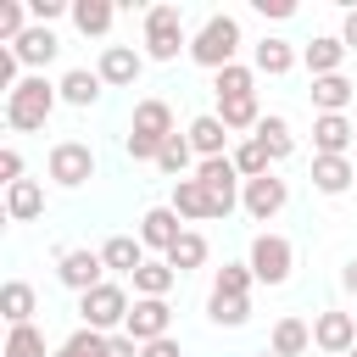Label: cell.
I'll return each instance as SVG.
<instances>
[{"label": "cell", "instance_id": "6da1fadb", "mask_svg": "<svg viewBox=\"0 0 357 357\" xmlns=\"http://www.w3.org/2000/svg\"><path fill=\"white\" fill-rule=\"evenodd\" d=\"M173 134H178V128H173V106H167L162 95H145V100H134V117H128V139H123V151H128V162H156L162 145H167Z\"/></svg>", "mask_w": 357, "mask_h": 357}, {"label": "cell", "instance_id": "7a4b0ae2", "mask_svg": "<svg viewBox=\"0 0 357 357\" xmlns=\"http://www.w3.org/2000/svg\"><path fill=\"white\" fill-rule=\"evenodd\" d=\"M56 106H61V89H56L45 73H28V78L6 95V128H11V134H39Z\"/></svg>", "mask_w": 357, "mask_h": 357}, {"label": "cell", "instance_id": "3957f363", "mask_svg": "<svg viewBox=\"0 0 357 357\" xmlns=\"http://www.w3.org/2000/svg\"><path fill=\"white\" fill-rule=\"evenodd\" d=\"M240 17H229V11H212L195 33H190V61L195 67H206V73H223V67H234L240 61Z\"/></svg>", "mask_w": 357, "mask_h": 357}, {"label": "cell", "instance_id": "277c9868", "mask_svg": "<svg viewBox=\"0 0 357 357\" xmlns=\"http://www.w3.org/2000/svg\"><path fill=\"white\" fill-rule=\"evenodd\" d=\"M139 50H145V61H178V56H190V28H184V11H178V6H145V22H139Z\"/></svg>", "mask_w": 357, "mask_h": 357}, {"label": "cell", "instance_id": "5b68a950", "mask_svg": "<svg viewBox=\"0 0 357 357\" xmlns=\"http://www.w3.org/2000/svg\"><path fill=\"white\" fill-rule=\"evenodd\" d=\"M128 312H134V301H128V290L112 284V279L95 284L89 296H78V318H84V329H95V335H123Z\"/></svg>", "mask_w": 357, "mask_h": 357}, {"label": "cell", "instance_id": "8992f818", "mask_svg": "<svg viewBox=\"0 0 357 357\" xmlns=\"http://www.w3.org/2000/svg\"><path fill=\"white\" fill-rule=\"evenodd\" d=\"M45 178H50L56 190L89 184V178H95V151H89L84 139H56V145L45 151Z\"/></svg>", "mask_w": 357, "mask_h": 357}, {"label": "cell", "instance_id": "52a82bcc", "mask_svg": "<svg viewBox=\"0 0 357 357\" xmlns=\"http://www.w3.org/2000/svg\"><path fill=\"white\" fill-rule=\"evenodd\" d=\"M245 268L257 273V284H284L290 268H296V245H290L284 234L262 229V234L251 240V251H245Z\"/></svg>", "mask_w": 357, "mask_h": 357}, {"label": "cell", "instance_id": "ba28073f", "mask_svg": "<svg viewBox=\"0 0 357 357\" xmlns=\"http://www.w3.org/2000/svg\"><path fill=\"white\" fill-rule=\"evenodd\" d=\"M195 178L206 184V195H212L218 218H229V212L240 206V190H245V178H240L234 156H212V162H195Z\"/></svg>", "mask_w": 357, "mask_h": 357}, {"label": "cell", "instance_id": "9c48e42d", "mask_svg": "<svg viewBox=\"0 0 357 357\" xmlns=\"http://www.w3.org/2000/svg\"><path fill=\"white\" fill-rule=\"evenodd\" d=\"M56 279H61L73 296H89L95 284H106V262H100V251H89V245H67V251H56Z\"/></svg>", "mask_w": 357, "mask_h": 357}, {"label": "cell", "instance_id": "30bf717a", "mask_svg": "<svg viewBox=\"0 0 357 357\" xmlns=\"http://www.w3.org/2000/svg\"><path fill=\"white\" fill-rule=\"evenodd\" d=\"M240 206H245V218H251V223H273V218L290 206V184H284L279 173L245 178V190H240Z\"/></svg>", "mask_w": 357, "mask_h": 357}, {"label": "cell", "instance_id": "8fae6325", "mask_svg": "<svg viewBox=\"0 0 357 357\" xmlns=\"http://www.w3.org/2000/svg\"><path fill=\"white\" fill-rule=\"evenodd\" d=\"M312 346H318L324 357H346V351H357V312L324 307V312L312 318Z\"/></svg>", "mask_w": 357, "mask_h": 357}, {"label": "cell", "instance_id": "7c38bea8", "mask_svg": "<svg viewBox=\"0 0 357 357\" xmlns=\"http://www.w3.org/2000/svg\"><path fill=\"white\" fill-rule=\"evenodd\" d=\"M95 73H100L106 89H134L139 73H145V50H134V45H100Z\"/></svg>", "mask_w": 357, "mask_h": 357}, {"label": "cell", "instance_id": "4fadbf2b", "mask_svg": "<svg viewBox=\"0 0 357 357\" xmlns=\"http://www.w3.org/2000/svg\"><path fill=\"white\" fill-rule=\"evenodd\" d=\"M123 335H134L139 346H151V340L173 335V307H167V301H156V296H134V312H128Z\"/></svg>", "mask_w": 357, "mask_h": 357}, {"label": "cell", "instance_id": "5bb4252c", "mask_svg": "<svg viewBox=\"0 0 357 357\" xmlns=\"http://www.w3.org/2000/svg\"><path fill=\"white\" fill-rule=\"evenodd\" d=\"M190 223L173 212V206H151L145 218H139V245L145 251H156V257H167L173 245H178V234H184Z\"/></svg>", "mask_w": 357, "mask_h": 357}, {"label": "cell", "instance_id": "9a60e30c", "mask_svg": "<svg viewBox=\"0 0 357 357\" xmlns=\"http://www.w3.org/2000/svg\"><path fill=\"white\" fill-rule=\"evenodd\" d=\"M184 139H190V151H195V162H212V156H229V128H223V117H218V112H201V117H190V128H184Z\"/></svg>", "mask_w": 357, "mask_h": 357}, {"label": "cell", "instance_id": "2e32d148", "mask_svg": "<svg viewBox=\"0 0 357 357\" xmlns=\"http://www.w3.org/2000/svg\"><path fill=\"white\" fill-rule=\"evenodd\" d=\"M11 50H17V61H22L28 73H45V67H50V61L61 56V39H56V28L33 22V28H28V33H22V39L11 45Z\"/></svg>", "mask_w": 357, "mask_h": 357}, {"label": "cell", "instance_id": "e0dca14e", "mask_svg": "<svg viewBox=\"0 0 357 357\" xmlns=\"http://www.w3.org/2000/svg\"><path fill=\"white\" fill-rule=\"evenodd\" d=\"M357 123L351 117H312V156H351Z\"/></svg>", "mask_w": 357, "mask_h": 357}, {"label": "cell", "instance_id": "ac0fdd59", "mask_svg": "<svg viewBox=\"0 0 357 357\" xmlns=\"http://www.w3.org/2000/svg\"><path fill=\"white\" fill-rule=\"evenodd\" d=\"M346 56H351V50H346V39H340V33H318L312 45H301V67H307L312 78L340 73V67H346Z\"/></svg>", "mask_w": 357, "mask_h": 357}, {"label": "cell", "instance_id": "d6986e66", "mask_svg": "<svg viewBox=\"0 0 357 357\" xmlns=\"http://www.w3.org/2000/svg\"><path fill=\"white\" fill-rule=\"evenodd\" d=\"M312 190H318V195H346V190H357V162H351V156H312Z\"/></svg>", "mask_w": 357, "mask_h": 357}, {"label": "cell", "instance_id": "ffe728a7", "mask_svg": "<svg viewBox=\"0 0 357 357\" xmlns=\"http://www.w3.org/2000/svg\"><path fill=\"white\" fill-rule=\"evenodd\" d=\"M167 206H173L184 223H212V218H218V206H212V195H206V184H201L195 173L173 184V201H167Z\"/></svg>", "mask_w": 357, "mask_h": 357}, {"label": "cell", "instance_id": "44dd1931", "mask_svg": "<svg viewBox=\"0 0 357 357\" xmlns=\"http://www.w3.org/2000/svg\"><path fill=\"white\" fill-rule=\"evenodd\" d=\"M100 262H106V273H123V279H134V273L151 262V251L139 245V234H112V240L100 245Z\"/></svg>", "mask_w": 357, "mask_h": 357}, {"label": "cell", "instance_id": "7402d4cb", "mask_svg": "<svg viewBox=\"0 0 357 357\" xmlns=\"http://www.w3.org/2000/svg\"><path fill=\"white\" fill-rule=\"evenodd\" d=\"M56 89H61V106H78V112H89L95 100H100V73L95 67H67L61 78H56Z\"/></svg>", "mask_w": 357, "mask_h": 357}, {"label": "cell", "instance_id": "603a6c76", "mask_svg": "<svg viewBox=\"0 0 357 357\" xmlns=\"http://www.w3.org/2000/svg\"><path fill=\"white\" fill-rule=\"evenodd\" d=\"M307 95H312V112H318V117H346V106H351L357 89H351L346 73H329V78H312Z\"/></svg>", "mask_w": 357, "mask_h": 357}, {"label": "cell", "instance_id": "cb8c5ba5", "mask_svg": "<svg viewBox=\"0 0 357 357\" xmlns=\"http://www.w3.org/2000/svg\"><path fill=\"white\" fill-rule=\"evenodd\" d=\"M296 61H301V50H296L290 39H279V33L257 39V50H251V67H257V73H268V78H284Z\"/></svg>", "mask_w": 357, "mask_h": 357}, {"label": "cell", "instance_id": "d4e9b609", "mask_svg": "<svg viewBox=\"0 0 357 357\" xmlns=\"http://www.w3.org/2000/svg\"><path fill=\"white\" fill-rule=\"evenodd\" d=\"M307 346H312V324L296 318V312H284V318L268 329V351H273V357H301Z\"/></svg>", "mask_w": 357, "mask_h": 357}, {"label": "cell", "instance_id": "484cf974", "mask_svg": "<svg viewBox=\"0 0 357 357\" xmlns=\"http://www.w3.org/2000/svg\"><path fill=\"white\" fill-rule=\"evenodd\" d=\"M112 22H117V6L112 0H73V28L84 39H106Z\"/></svg>", "mask_w": 357, "mask_h": 357}, {"label": "cell", "instance_id": "4316f807", "mask_svg": "<svg viewBox=\"0 0 357 357\" xmlns=\"http://www.w3.org/2000/svg\"><path fill=\"white\" fill-rule=\"evenodd\" d=\"M45 212V184L39 178H17L11 190H6V218L11 223H33Z\"/></svg>", "mask_w": 357, "mask_h": 357}, {"label": "cell", "instance_id": "83f0119b", "mask_svg": "<svg viewBox=\"0 0 357 357\" xmlns=\"http://www.w3.org/2000/svg\"><path fill=\"white\" fill-rule=\"evenodd\" d=\"M218 117H223V128H229V134H245V139H251V134H257V123H262L268 112L257 106V95H234V100H218Z\"/></svg>", "mask_w": 357, "mask_h": 357}, {"label": "cell", "instance_id": "f1b7e54d", "mask_svg": "<svg viewBox=\"0 0 357 357\" xmlns=\"http://www.w3.org/2000/svg\"><path fill=\"white\" fill-rule=\"evenodd\" d=\"M0 312H6L11 329H17V324H33V312H39L33 284H28V279H6V290H0Z\"/></svg>", "mask_w": 357, "mask_h": 357}, {"label": "cell", "instance_id": "f546056e", "mask_svg": "<svg viewBox=\"0 0 357 357\" xmlns=\"http://www.w3.org/2000/svg\"><path fill=\"white\" fill-rule=\"evenodd\" d=\"M251 139H262V151L273 156V167H279V162H284V156L296 151V134H290V117H279V112H268V117L257 123V134H251Z\"/></svg>", "mask_w": 357, "mask_h": 357}, {"label": "cell", "instance_id": "4dcf8cb0", "mask_svg": "<svg viewBox=\"0 0 357 357\" xmlns=\"http://www.w3.org/2000/svg\"><path fill=\"white\" fill-rule=\"evenodd\" d=\"M206 257H212L206 234H201V229H184L178 245L167 251V268H173V273H195V268H206Z\"/></svg>", "mask_w": 357, "mask_h": 357}, {"label": "cell", "instance_id": "1f68e13d", "mask_svg": "<svg viewBox=\"0 0 357 357\" xmlns=\"http://www.w3.org/2000/svg\"><path fill=\"white\" fill-rule=\"evenodd\" d=\"M173 284H178V273L167 268V257H151V262L134 273V296H156V301H167Z\"/></svg>", "mask_w": 357, "mask_h": 357}, {"label": "cell", "instance_id": "d6a6232c", "mask_svg": "<svg viewBox=\"0 0 357 357\" xmlns=\"http://www.w3.org/2000/svg\"><path fill=\"white\" fill-rule=\"evenodd\" d=\"M212 95H218V100H234V95H257V67L234 61V67L212 73Z\"/></svg>", "mask_w": 357, "mask_h": 357}, {"label": "cell", "instance_id": "836d02e7", "mask_svg": "<svg viewBox=\"0 0 357 357\" xmlns=\"http://www.w3.org/2000/svg\"><path fill=\"white\" fill-rule=\"evenodd\" d=\"M0 357H56V351H45V329L39 324H17V329H6Z\"/></svg>", "mask_w": 357, "mask_h": 357}, {"label": "cell", "instance_id": "e575fe53", "mask_svg": "<svg viewBox=\"0 0 357 357\" xmlns=\"http://www.w3.org/2000/svg\"><path fill=\"white\" fill-rule=\"evenodd\" d=\"M156 167H162V173H167L173 184H178V178H190V173H195V151H190V139H184V134H173V139L162 145Z\"/></svg>", "mask_w": 357, "mask_h": 357}, {"label": "cell", "instance_id": "d590c367", "mask_svg": "<svg viewBox=\"0 0 357 357\" xmlns=\"http://www.w3.org/2000/svg\"><path fill=\"white\" fill-rule=\"evenodd\" d=\"M206 318L218 329H240L251 318V296H206Z\"/></svg>", "mask_w": 357, "mask_h": 357}, {"label": "cell", "instance_id": "8d00e7d4", "mask_svg": "<svg viewBox=\"0 0 357 357\" xmlns=\"http://www.w3.org/2000/svg\"><path fill=\"white\" fill-rule=\"evenodd\" d=\"M234 167H240V178H262V173H273V156L262 151V139H240L234 151Z\"/></svg>", "mask_w": 357, "mask_h": 357}, {"label": "cell", "instance_id": "74e56055", "mask_svg": "<svg viewBox=\"0 0 357 357\" xmlns=\"http://www.w3.org/2000/svg\"><path fill=\"white\" fill-rule=\"evenodd\" d=\"M251 284H257V273L245 262H223L212 273V296H251Z\"/></svg>", "mask_w": 357, "mask_h": 357}, {"label": "cell", "instance_id": "f35d334b", "mask_svg": "<svg viewBox=\"0 0 357 357\" xmlns=\"http://www.w3.org/2000/svg\"><path fill=\"white\" fill-rule=\"evenodd\" d=\"M56 357H106V335H95V329H73L61 346H56Z\"/></svg>", "mask_w": 357, "mask_h": 357}, {"label": "cell", "instance_id": "ab89813d", "mask_svg": "<svg viewBox=\"0 0 357 357\" xmlns=\"http://www.w3.org/2000/svg\"><path fill=\"white\" fill-rule=\"evenodd\" d=\"M28 11H33V22H45V28H50L56 17H73L67 0H28Z\"/></svg>", "mask_w": 357, "mask_h": 357}, {"label": "cell", "instance_id": "60d3db41", "mask_svg": "<svg viewBox=\"0 0 357 357\" xmlns=\"http://www.w3.org/2000/svg\"><path fill=\"white\" fill-rule=\"evenodd\" d=\"M17 178H22V151H17V145H6V151H0V184L11 190Z\"/></svg>", "mask_w": 357, "mask_h": 357}, {"label": "cell", "instance_id": "b9f144b4", "mask_svg": "<svg viewBox=\"0 0 357 357\" xmlns=\"http://www.w3.org/2000/svg\"><path fill=\"white\" fill-rule=\"evenodd\" d=\"M139 357H184V346H178V335H162V340L139 346Z\"/></svg>", "mask_w": 357, "mask_h": 357}, {"label": "cell", "instance_id": "7bdbcfd3", "mask_svg": "<svg viewBox=\"0 0 357 357\" xmlns=\"http://www.w3.org/2000/svg\"><path fill=\"white\" fill-rule=\"evenodd\" d=\"M106 357H139V340L134 335H106Z\"/></svg>", "mask_w": 357, "mask_h": 357}, {"label": "cell", "instance_id": "ee69618b", "mask_svg": "<svg viewBox=\"0 0 357 357\" xmlns=\"http://www.w3.org/2000/svg\"><path fill=\"white\" fill-rule=\"evenodd\" d=\"M257 11H262V17H279V22H290V17H296V0H257Z\"/></svg>", "mask_w": 357, "mask_h": 357}, {"label": "cell", "instance_id": "f6af8a7d", "mask_svg": "<svg viewBox=\"0 0 357 357\" xmlns=\"http://www.w3.org/2000/svg\"><path fill=\"white\" fill-rule=\"evenodd\" d=\"M340 39H346V50H357V6H346V17H340Z\"/></svg>", "mask_w": 357, "mask_h": 357}, {"label": "cell", "instance_id": "bcb514c9", "mask_svg": "<svg viewBox=\"0 0 357 357\" xmlns=\"http://www.w3.org/2000/svg\"><path fill=\"white\" fill-rule=\"evenodd\" d=\"M340 284H346V290H351V296H357V257H351V262H346V268H340Z\"/></svg>", "mask_w": 357, "mask_h": 357}, {"label": "cell", "instance_id": "7dc6e473", "mask_svg": "<svg viewBox=\"0 0 357 357\" xmlns=\"http://www.w3.org/2000/svg\"><path fill=\"white\" fill-rule=\"evenodd\" d=\"M257 357H273V351H268V346H262V351H257Z\"/></svg>", "mask_w": 357, "mask_h": 357}, {"label": "cell", "instance_id": "c3c4849f", "mask_svg": "<svg viewBox=\"0 0 357 357\" xmlns=\"http://www.w3.org/2000/svg\"><path fill=\"white\" fill-rule=\"evenodd\" d=\"M351 162H357V145H351Z\"/></svg>", "mask_w": 357, "mask_h": 357}, {"label": "cell", "instance_id": "681fc988", "mask_svg": "<svg viewBox=\"0 0 357 357\" xmlns=\"http://www.w3.org/2000/svg\"><path fill=\"white\" fill-rule=\"evenodd\" d=\"M346 357H357V351H346Z\"/></svg>", "mask_w": 357, "mask_h": 357}]
</instances>
